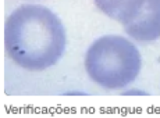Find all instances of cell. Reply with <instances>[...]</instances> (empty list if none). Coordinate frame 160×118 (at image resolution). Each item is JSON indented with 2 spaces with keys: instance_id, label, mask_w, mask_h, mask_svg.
<instances>
[{
  "instance_id": "1",
  "label": "cell",
  "mask_w": 160,
  "mask_h": 118,
  "mask_svg": "<svg viewBox=\"0 0 160 118\" xmlns=\"http://www.w3.org/2000/svg\"><path fill=\"white\" fill-rule=\"evenodd\" d=\"M66 32L54 12L37 4H24L13 11L4 27L9 57L28 71H40L55 65L66 47Z\"/></svg>"
},
{
  "instance_id": "2",
  "label": "cell",
  "mask_w": 160,
  "mask_h": 118,
  "mask_svg": "<svg viewBox=\"0 0 160 118\" xmlns=\"http://www.w3.org/2000/svg\"><path fill=\"white\" fill-rule=\"evenodd\" d=\"M90 79L108 89H118L135 81L141 69V55L129 39L116 35L98 38L85 58Z\"/></svg>"
},
{
  "instance_id": "3",
  "label": "cell",
  "mask_w": 160,
  "mask_h": 118,
  "mask_svg": "<svg viewBox=\"0 0 160 118\" xmlns=\"http://www.w3.org/2000/svg\"><path fill=\"white\" fill-rule=\"evenodd\" d=\"M154 0H94L98 8L123 25L125 32L135 24Z\"/></svg>"
}]
</instances>
